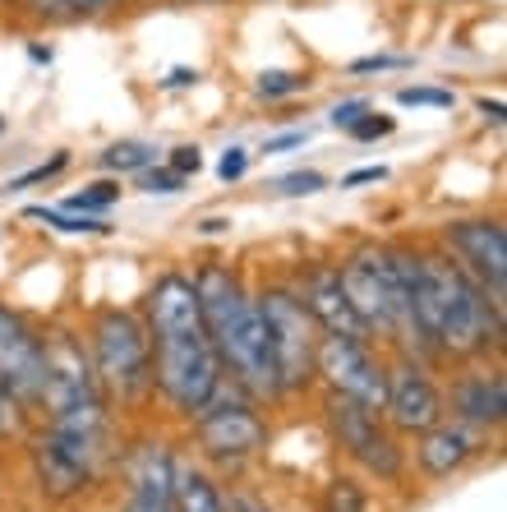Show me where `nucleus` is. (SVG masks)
I'll return each mask as SVG.
<instances>
[{
  "label": "nucleus",
  "instance_id": "f257e3e1",
  "mask_svg": "<svg viewBox=\"0 0 507 512\" xmlns=\"http://www.w3.org/2000/svg\"><path fill=\"white\" fill-rule=\"evenodd\" d=\"M143 328L153 346V388L166 411L194 420L203 406L222 393L226 370L213 351V337L203 328L199 291L185 268H162L143 291Z\"/></svg>",
  "mask_w": 507,
  "mask_h": 512
},
{
  "label": "nucleus",
  "instance_id": "f03ea898",
  "mask_svg": "<svg viewBox=\"0 0 507 512\" xmlns=\"http://www.w3.org/2000/svg\"><path fill=\"white\" fill-rule=\"evenodd\" d=\"M411 310L438 365H471V360L503 356V310L484 296L480 282L443 245L420 250Z\"/></svg>",
  "mask_w": 507,
  "mask_h": 512
},
{
  "label": "nucleus",
  "instance_id": "7ed1b4c3",
  "mask_svg": "<svg viewBox=\"0 0 507 512\" xmlns=\"http://www.w3.org/2000/svg\"><path fill=\"white\" fill-rule=\"evenodd\" d=\"M194 291H199L203 328L213 337V351L222 360L226 379L240 393H249L259 406L277 402V370H272L268 333H263L259 305H254V286L245 282L236 263H199L194 268Z\"/></svg>",
  "mask_w": 507,
  "mask_h": 512
},
{
  "label": "nucleus",
  "instance_id": "20e7f679",
  "mask_svg": "<svg viewBox=\"0 0 507 512\" xmlns=\"http://www.w3.org/2000/svg\"><path fill=\"white\" fill-rule=\"evenodd\" d=\"M88 356H93L97 383L107 393L111 411H143L157 397L153 388V346H148V328H143L139 310L125 305H102L88 319Z\"/></svg>",
  "mask_w": 507,
  "mask_h": 512
},
{
  "label": "nucleus",
  "instance_id": "39448f33",
  "mask_svg": "<svg viewBox=\"0 0 507 512\" xmlns=\"http://www.w3.org/2000/svg\"><path fill=\"white\" fill-rule=\"evenodd\" d=\"M254 305H259L263 333H268L272 370H277V402L309 393L314 388V356H319V323L309 319V310L300 305L295 286L286 277L254 286Z\"/></svg>",
  "mask_w": 507,
  "mask_h": 512
},
{
  "label": "nucleus",
  "instance_id": "423d86ee",
  "mask_svg": "<svg viewBox=\"0 0 507 512\" xmlns=\"http://www.w3.org/2000/svg\"><path fill=\"white\" fill-rule=\"evenodd\" d=\"M323 429H328V439L337 453H346L369 480L378 485H397L406 476V466H411V453L401 448V434H392V425L378 411L369 406L351 402L342 393H328L323 388Z\"/></svg>",
  "mask_w": 507,
  "mask_h": 512
},
{
  "label": "nucleus",
  "instance_id": "0eeeda50",
  "mask_svg": "<svg viewBox=\"0 0 507 512\" xmlns=\"http://www.w3.org/2000/svg\"><path fill=\"white\" fill-rule=\"evenodd\" d=\"M189 439L199 443V462L236 471V466H245L249 457H259L263 448H268L272 429H268V420H263L259 402L226 379L222 393L189 420Z\"/></svg>",
  "mask_w": 507,
  "mask_h": 512
},
{
  "label": "nucleus",
  "instance_id": "6e6552de",
  "mask_svg": "<svg viewBox=\"0 0 507 512\" xmlns=\"http://www.w3.org/2000/svg\"><path fill=\"white\" fill-rule=\"evenodd\" d=\"M314 379L328 393H342L351 402L369 406L383 416V397H388V356L374 342H355V337L323 333L319 356H314Z\"/></svg>",
  "mask_w": 507,
  "mask_h": 512
},
{
  "label": "nucleus",
  "instance_id": "1a4fd4ad",
  "mask_svg": "<svg viewBox=\"0 0 507 512\" xmlns=\"http://www.w3.org/2000/svg\"><path fill=\"white\" fill-rule=\"evenodd\" d=\"M438 245L480 282V291L494 300L498 310H507V227L503 217L475 213V217H452L438 227Z\"/></svg>",
  "mask_w": 507,
  "mask_h": 512
},
{
  "label": "nucleus",
  "instance_id": "9d476101",
  "mask_svg": "<svg viewBox=\"0 0 507 512\" xmlns=\"http://www.w3.org/2000/svg\"><path fill=\"white\" fill-rule=\"evenodd\" d=\"M443 416H448V411H443V388H438V379H434V365L420 356L392 351L388 397H383V420L392 425V434L415 439V434L434 429Z\"/></svg>",
  "mask_w": 507,
  "mask_h": 512
},
{
  "label": "nucleus",
  "instance_id": "9b49d317",
  "mask_svg": "<svg viewBox=\"0 0 507 512\" xmlns=\"http://www.w3.org/2000/svg\"><path fill=\"white\" fill-rule=\"evenodd\" d=\"M0 393L24 416H33L42 402V333L5 300H0Z\"/></svg>",
  "mask_w": 507,
  "mask_h": 512
},
{
  "label": "nucleus",
  "instance_id": "f8f14e48",
  "mask_svg": "<svg viewBox=\"0 0 507 512\" xmlns=\"http://www.w3.org/2000/svg\"><path fill=\"white\" fill-rule=\"evenodd\" d=\"M443 411L461 425H475L484 434H498L507 420V379H503V365H489V360H471L461 365L457 374L448 379L443 388Z\"/></svg>",
  "mask_w": 507,
  "mask_h": 512
},
{
  "label": "nucleus",
  "instance_id": "ddd939ff",
  "mask_svg": "<svg viewBox=\"0 0 507 512\" xmlns=\"http://www.w3.org/2000/svg\"><path fill=\"white\" fill-rule=\"evenodd\" d=\"M295 296L300 305L309 310V319L319 323V333H337V337H355V342H369L365 323L355 319L351 300H346V286H342V273L332 259H309L300 263V273L291 277Z\"/></svg>",
  "mask_w": 507,
  "mask_h": 512
},
{
  "label": "nucleus",
  "instance_id": "4468645a",
  "mask_svg": "<svg viewBox=\"0 0 507 512\" xmlns=\"http://www.w3.org/2000/svg\"><path fill=\"white\" fill-rule=\"evenodd\" d=\"M489 443H494V434L443 416L434 429L415 434V466H420L425 480H452V476H461L466 466L480 462V457L489 453Z\"/></svg>",
  "mask_w": 507,
  "mask_h": 512
},
{
  "label": "nucleus",
  "instance_id": "2eb2a0df",
  "mask_svg": "<svg viewBox=\"0 0 507 512\" xmlns=\"http://www.w3.org/2000/svg\"><path fill=\"white\" fill-rule=\"evenodd\" d=\"M28 466H33L37 494L47 503L83 499V494L97 485V476H102L93 462H83V457H74L70 448H60V443L51 439V434H42V429H37L33 443H28Z\"/></svg>",
  "mask_w": 507,
  "mask_h": 512
},
{
  "label": "nucleus",
  "instance_id": "dca6fc26",
  "mask_svg": "<svg viewBox=\"0 0 507 512\" xmlns=\"http://www.w3.org/2000/svg\"><path fill=\"white\" fill-rule=\"evenodd\" d=\"M171 462L176 453L166 439H143L125 453V508L120 512H176L171 508Z\"/></svg>",
  "mask_w": 507,
  "mask_h": 512
},
{
  "label": "nucleus",
  "instance_id": "f3484780",
  "mask_svg": "<svg viewBox=\"0 0 507 512\" xmlns=\"http://www.w3.org/2000/svg\"><path fill=\"white\" fill-rule=\"evenodd\" d=\"M171 508L176 512H226V489L208 471V462L176 453V462H171Z\"/></svg>",
  "mask_w": 507,
  "mask_h": 512
},
{
  "label": "nucleus",
  "instance_id": "a211bd4d",
  "mask_svg": "<svg viewBox=\"0 0 507 512\" xmlns=\"http://www.w3.org/2000/svg\"><path fill=\"white\" fill-rule=\"evenodd\" d=\"M319 512H374L369 485L360 476H351V471H337L319 489Z\"/></svg>",
  "mask_w": 507,
  "mask_h": 512
},
{
  "label": "nucleus",
  "instance_id": "6ab92c4d",
  "mask_svg": "<svg viewBox=\"0 0 507 512\" xmlns=\"http://www.w3.org/2000/svg\"><path fill=\"white\" fill-rule=\"evenodd\" d=\"M28 222H42V227L60 231V236H111L107 217H88V213H70V208H47V203H33L24 208Z\"/></svg>",
  "mask_w": 507,
  "mask_h": 512
},
{
  "label": "nucleus",
  "instance_id": "aec40b11",
  "mask_svg": "<svg viewBox=\"0 0 507 512\" xmlns=\"http://www.w3.org/2000/svg\"><path fill=\"white\" fill-rule=\"evenodd\" d=\"M97 162H102V171H111L116 180L120 176H139V171L157 167V143H148V139H120V143H111Z\"/></svg>",
  "mask_w": 507,
  "mask_h": 512
},
{
  "label": "nucleus",
  "instance_id": "412c9836",
  "mask_svg": "<svg viewBox=\"0 0 507 512\" xmlns=\"http://www.w3.org/2000/svg\"><path fill=\"white\" fill-rule=\"evenodd\" d=\"M314 88V79H309L305 70H263L259 79H254V93L263 97V102H291V97L309 93Z\"/></svg>",
  "mask_w": 507,
  "mask_h": 512
},
{
  "label": "nucleus",
  "instance_id": "4be33fe9",
  "mask_svg": "<svg viewBox=\"0 0 507 512\" xmlns=\"http://www.w3.org/2000/svg\"><path fill=\"white\" fill-rule=\"evenodd\" d=\"M120 180L116 176H107V180H93V185H83L79 194H70V199H65V208H70V213H88V217H102V213H111V208H116L120 203Z\"/></svg>",
  "mask_w": 507,
  "mask_h": 512
},
{
  "label": "nucleus",
  "instance_id": "5701e85b",
  "mask_svg": "<svg viewBox=\"0 0 507 512\" xmlns=\"http://www.w3.org/2000/svg\"><path fill=\"white\" fill-rule=\"evenodd\" d=\"M268 190L272 194H282V199H309V194H323L328 190V176L323 171H286V176L268 180Z\"/></svg>",
  "mask_w": 507,
  "mask_h": 512
},
{
  "label": "nucleus",
  "instance_id": "b1692460",
  "mask_svg": "<svg viewBox=\"0 0 507 512\" xmlns=\"http://www.w3.org/2000/svg\"><path fill=\"white\" fill-rule=\"evenodd\" d=\"M397 102L401 107H438V111H448V107H457V93H452V88L406 84V88H397Z\"/></svg>",
  "mask_w": 507,
  "mask_h": 512
},
{
  "label": "nucleus",
  "instance_id": "393cba45",
  "mask_svg": "<svg viewBox=\"0 0 507 512\" xmlns=\"http://www.w3.org/2000/svg\"><path fill=\"white\" fill-rule=\"evenodd\" d=\"M60 171H70V153H65V148H60V153H51V162H37L33 171L14 176L5 190H33V185H47V180H56Z\"/></svg>",
  "mask_w": 507,
  "mask_h": 512
},
{
  "label": "nucleus",
  "instance_id": "a878e982",
  "mask_svg": "<svg viewBox=\"0 0 507 512\" xmlns=\"http://www.w3.org/2000/svg\"><path fill=\"white\" fill-rule=\"evenodd\" d=\"M355 143H374V139H388V134H397V116H388V111H365V116L355 120L351 130Z\"/></svg>",
  "mask_w": 507,
  "mask_h": 512
},
{
  "label": "nucleus",
  "instance_id": "bb28decb",
  "mask_svg": "<svg viewBox=\"0 0 507 512\" xmlns=\"http://www.w3.org/2000/svg\"><path fill=\"white\" fill-rule=\"evenodd\" d=\"M139 190L143 194H180L185 190V176H176L171 167H148V171H139Z\"/></svg>",
  "mask_w": 507,
  "mask_h": 512
},
{
  "label": "nucleus",
  "instance_id": "cd10ccee",
  "mask_svg": "<svg viewBox=\"0 0 507 512\" xmlns=\"http://www.w3.org/2000/svg\"><path fill=\"white\" fill-rule=\"evenodd\" d=\"M388 70H411V56H360L346 65L351 79H360V74H388Z\"/></svg>",
  "mask_w": 507,
  "mask_h": 512
},
{
  "label": "nucleus",
  "instance_id": "c85d7f7f",
  "mask_svg": "<svg viewBox=\"0 0 507 512\" xmlns=\"http://www.w3.org/2000/svg\"><path fill=\"white\" fill-rule=\"evenodd\" d=\"M365 111H374V102H369V97H346V102H337V107H332L328 111V125H332V130H351V125H355V120H360V116H365Z\"/></svg>",
  "mask_w": 507,
  "mask_h": 512
},
{
  "label": "nucleus",
  "instance_id": "c756f323",
  "mask_svg": "<svg viewBox=\"0 0 507 512\" xmlns=\"http://www.w3.org/2000/svg\"><path fill=\"white\" fill-rule=\"evenodd\" d=\"M166 167L176 171V176H199L203 171V148L199 143H180V148H171V157H166Z\"/></svg>",
  "mask_w": 507,
  "mask_h": 512
},
{
  "label": "nucleus",
  "instance_id": "7c9ffc66",
  "mask_svg": "<svg viewBox=\"0 0 507 512\" xmlns=\"http://www.w3.org/2000/svg\"><path fill=\"white\" fill-rule=\"evenodd\" d=\"M217 176H222L226 185L245 180V176H249V153H245V148H226L222 162H217Z\"/></svg>",
  "mask_w": 507,
  "mask_h": 512
},
{
  "label": "nucleus",
  "instance_id": "2f4dec72",
  "mask_svg": "<svg viewBox=\"0 0 507 512\" xmlns=\"http://www.w3.org/2000/svg\"><path fill=\"white\" fill-rule=\"evenodd\" d=\"M120 0H65V19H102V14H111Z\"/></svg>",
  "mask_w": 507,
  "mask_h": 512
},
{
  "label": "nucleus",
  "instance_id": "473e14b6",
  "mask_svg": "<svg viewBox=\"0 0 507 512\" xmlns=\"http://www.w3.org/2000/svg\"><path fill=\"white\" fill-rule=\"evenodd\" d=\"M226 512H277L263 494H254V489H231L226 494Z\"/></svg>",
  "mask_w": 507,
  "mask_h": 512
},
{
  "label": "nucleus",
  "instance_id": "72a5a7b5",
  "mask_svg": "<svg viewBox=\"0 0 507 512\" xmlns=\"http://www.w3.org/2000/svg\"><path fill=\"white\" fill-rule=\"evenodd\" d=\"M314 139V130H286V134H272V139H263V153H291V148H305V143Z\"/></svg>",
  "mask_w": 507,
  "mask_h": 512
},
{
  "label": "nucleus",
  "instance_id": "f704fd0d",
  "mask_svg": "<svg viewBox=\"0 0 507 512\" xmlns=\"http://www.w3.org/2000/svg\"><path fill=\"white\" fill-rule=\"evenodd\" d=\"M24 10L37 24H56V19H65V0H24Z\"/></svg>",
  "mask_w": 507,
  "mask_h": 512
},
{
  "label": "nucleus",
  "instance_id": "c9c22d12",
  "mask_svg": "<svg viewBox=\"0 0 507 512\" xmlns=\"http://www.w3.org/2000/svg\"><path fill=\"white\" fill-rule=\"evenodd\" d=\"M388 180V167H360L342 176V190H360V185H383Z\"/></svg>",
  "mask_w": 507,
  "mask_h": 512
},
{
  "label": "nucleus",
  "instance_id": "e433bc0d",
  "mask_svg": "<svg viewBox=\"0 0 507 512\" xmlns=\"http://www.w3.org/2000/svg\"><path fill=\"white\" fill-rule=\"evenodd\" d=\"M194 84H199V70H189V65H180V70H171L162 79L166 93H176V88H194Z\"/></svg>",
  "mask_w": 507,
  "mask_h": 512
},
{
  "label": "nucleus",
  "instance_id": "4c0bfd02",
  "mask_svg": "<svg viewBox=\"0 0 507 512\" xmlns=\"http://www.w3.org/2000/svg\"><path fill=\"white\" fill-rule=\"evenodd\" d=\"M475 111H480L484 120H489V125H503V97H480V102H475Z\"/></svg>",
  "mask_w": 507,
  "mask_h": 512
},
{
  "label": "nucleus",
  "instance_id": "58836bf2",
  "mask_svg": "<svg viewBox=\"0 0 507 512\" xmlns=\"http://www.w3.org/2000/svg\"><path fill=\"white\" fill-rule=\"evenodd\" d=\"M19 416H24V411H19V406H14L10 397L0 393V434H10V429L19 425Z\"/></svg>",
  "mask_w": 507,
  "mask_h": 512
},
{
  "label": "nucleus",
  "instance_id": "ea45409f",
  "mask_svg": "<svg viewBox=\"0 0 507 512\" xmlns=\"http://www.w3.org/2000/svg\"><path fill=\"white\" fill-rule=\"evenodd\" d=\"M231 231V217H203L199 222V236H226Z\"/></svg>",
  "mask_w": 507,
  "mask_h": 512
},
{
  "label": "nucleus",
  "instance_id": "a19ab883",
  "mask_svg": "<svg viewBox=\"0 0 507 512\" xmlns=\"http://www.w3.org/2000/svg\"><path fill=\"white\" fill-rule=\"evenodd\" d=\"M28 56H33L37 65H51V47H37V42H33V47H28Z\"/></svg>",
  "mask_w": 507,
  "mask_h": 512
},
{
  "label": "nucleus",
  "instance_id": "79ce46f5",
  "mask_svg": "<svg viewBox=\"0 0 507 512\" xmlns=\"http://www.w3.org/2000/svg\"><path fill=\"white\" fill-rule=\"evenodd\" d=\"M0 134H5V116H0Z\"/></svg>",
  "mask_w": 507,
  "mask_h": 512
}]
</instances>
